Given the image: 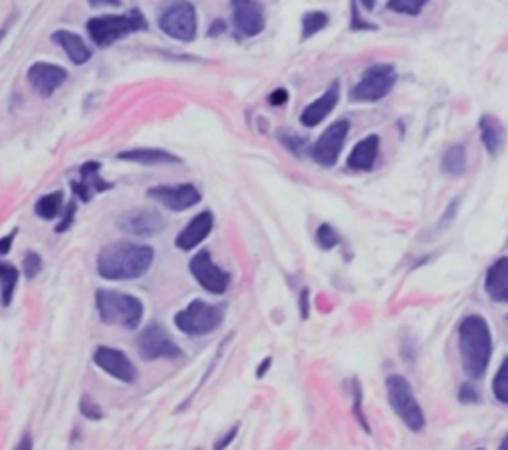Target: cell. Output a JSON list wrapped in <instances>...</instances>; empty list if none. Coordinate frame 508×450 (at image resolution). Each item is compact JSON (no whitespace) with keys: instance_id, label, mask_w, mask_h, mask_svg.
<instances>
[{"instance_id":"e575fe53","label":"cell","mask_w":508,"mask_h":450,"mask_svg":"<svg viewBox=\"0 0 508 450\" xmlns=\"http://www.w3.org/2000/svg\"><path fill=\"white\" fill-rule=\"evenodd\" d=\"M362 399H364L362 387H359L357 381H354V415H356V419L359 421V425H362L367 433H372V431H369V425H367L366 415L362 411Z\"/></svg>"},{"instance_id":"ee69618b","label":"cell","mask_w":508,"mask_h":450,"mask_svg":"<svg viewBox=\"0 0 508 450\" xmlns=\"http://www.w3.org/2000/svg\"><path fill=\"white\" fill-rule=\"evenodd\" d=\"M92 6H120L122 0H90Z\"/></svg>"},{"instance_id":"f35d334b","label":"cell","mask_w":508,"mask_h":450,"mask_svg":"<svg viewBox=\"0 0 508 450\" xmlns=\"http://www.w3.org/2000/svg\"><path fill=\"white\" fill-rule=\"evenodd\" d=\"M269 102H270V105H274V107H280V105H284V103H288V90H284V88L274 90V92L269 95Z\"/></svg>"},{"instance_id":"d6986e66","label":"cell","mask_w":508,"mask_h":450,"mask_svg":"<svg viewBox=\"0 0 508 450\" xmlns=\"http://www.w3.org/2000/svg\"><path fill=\"white\" fill-rule=\"evenodd\" d=\"M340 95H342V88H340V82H334L330 88H327L320 98L314 100L306 110L300 113V123L306 127H316L320 125L327 115L334 112V107L340 102Z\"/></svg>"},{"instance_id":"c3c4849f","label":"cell","mask_w":508,"mask_h":450,"mask_svg":"<svg viewBox=\"0 0 508 450\" xmlns=\"http://www.w3.org/2000/svg\"><path fill=\"white\" fill-rule=\"evenodd\" d=\"M501 450H508V433L504 435V438H503V443H501Z\"/></svg>"},{"instance_id":"d590c367","label":"cell","mask_w":508,"mask_h":450,"mask_svg":"<svg viewBox=\"0 0 508 450\" xmlns=\"http://www.w3.org/2000/svg\"><path fill=\"white\" fill-rule=\"evenodd\" d=\"M280 139H282V145L286 147V149H290L292 153H296V155H300L302 152H304V145H306V142L304 139H300V137H296V135H290V133H280Z\"/></svg>"},{"instance_id":"7a4b0ae2","label":"cell","mask_w":508,"mask_h":450,"mask_svg":"<svg viewBox=\"0 0 508 450\" xmlns=\"http://www.w3.org/2000/svg\"><path fill=\"white\" fill-rule=\"evenodd\" d=\"M459 353L463 371L471 381H481L493 359L491 326L483 316L469 314L459 324Z\"/></svg>"},{"instance_id":"4fadbf2b","label":"cell","mask_w":508,"mask_h":450,"mask_svg":"<svg viewBox=\"0 0 508 450\" xmlns=\"http://www.w3.org/2000/svg\"><path fill=\"white\" fill-rule=\"evenodd\" d=\"M147 197L153 199L159 205L175 210V212H183L190 207H195L200 202V192L195 185L185 183V185H157L147 191Z\"/></svg>"},{"instance_id":"60d3db41","label":"cell","mask_w":508,"mask_h":450,"mask_svg":"<svg viewBox=\"0 0 508 450\" xmlns=\"http://www.w3.org/2000/svg\"><path fill=\"white\" fill-rule=\"evenodd\" d=\"M16 232L18 230H13L10 234H6L3 240H0V252H3V256H6L10 252V246H13V240L16 239Z\"/></svg>"},{"instance_id":"2e32d148","label":"cell","mask_w":508,"mask_h":450,"mask_svg":"<svg viewBox=\"0 0 508 450\" xmlns=\"http://www.w3.org/2000/svg\"><path fill=\"white\" fill-rule=\"evenodd\" d=\"M68 80V72L56 64L48 62H36L28 68V82L42 98H50L54 95L58 88H62Z\"/></svg>"},{"instance_id":"9c48e42d","label":"cell","mask_w":508,"mask_h":450,"mask_svg":"<svg viewBox=\"0 0 508 450\" xmlns=\"http://www.w3.org/2000/svg\"><path fill=\"white\" fill-rule=\"evenodd\" d=\"M135 347L143 361L181 357V347L175 344L161 324H150L143 328L135 339Z\"/></svg>"},{"instance_id":"8d00e7d4","label":"cell","mask_w":508,"mask_h":450,"mask_svg":"<svg viewBox=\"0 0 508 450\" xmlns=\"http://www.w3.org/2000/svg\"><path fill=\"white\" fill-rule=\"evenodd\" d=\"M76 202H70V205L64 209V214H62V220L60 224L56 227V232H66L70 227H72V222H73V214H76Z\"/></svg>"},{"instance_id":"d4e9b609","label":"cell","mask_w":508,"mask_h":450,"mask_svg":"<svg viewBox=\"0 0 508 450\" xmlns=\"http://www.w3.org/2000/svg\"><path fill=\"white\" fill-rule=\"evenodd\" d=\"M441 171L447 177H461L467 171V147L463 143L451 145L443 155Z\"/></svg>"},{"instance_id":"f1b7e54d","label":"cell","mask_w":508,"mask_h":450,"mask_svg":"<svg viewBox=\"0 0 508 450\" xmlns=\"http://www.w3.org/2000/svg\"><path fill=\"white\" fill-rule=\"evenodd\" d=\"M429 0H387V8L391 13L405 15V16H419L423 8L427 6Z\"/></svg>"},{"instance_id":"1f68e13d","label":"cell","mask_w":508,"mask_h":450,"mask_svg":"<svg viewBox=\"0 0 508 450\" xmlns=\"http://www.w3.org/2000/svg\"><path fill=\"white\" fill-rule=\"evenodd\" d=\"M457 399L461 405H479L483 401L481 397V391L476 389V385L467 381V383H463L461 385V389H459V395H457Z\"/></svg>"},{"instance_id":"ffe728a7","label":"cell","mask_w":508,"mask_h":450,"mask_svg":"<svg viewBox=\"0 0 508 450\" xmlns=\"http://www.w3.org/2000/svg\"><path fill=\"white\" fill-rule=\"evenodd\" d=\"M484 292L496 304H508V256L489 266L484 274Z\"/></svg>"},{"instance_id":"d6a6232c","label":"cell","mask_w":508,"mask_h":450,"mask_svg":"<svg viewBox=\"0 0 508 450\" xmlns=\"http://www.w3.org/2000/svg\"><path fill=\"white\" fill-rule=\"evenodd\" d=\"M23 270H24V276L28 278V280H34V278L42 272V259H40V254L36 252H28L24 256V260H23Z\"/></svg>"},{"instance_id":"4dcf8cb0","label":"cell","mask_w":508,"mask_h":450,"mask_svg":"<svg viewBox=\"0 0 508 450\" xmlns=\"http://www.w3.org/2000/svg\"><path fill=\"white\" fill-rule=\"evenodd\" d=\"M340 242H342L340 234H337V230L332 229L330 224H320V227H318V230H316V244L320 246L322 250H332Z\"/></svg>"},{"instance_id":"9a60e30c","label":"cell","mask_w":508,"mask_h":450,"mask_svg":"<svg viewBox=\"0 0 508 450\" xmlns=\"http://www.w3.org/2000/svg\"><path fill=\"white\" fill-rule=\"evenodd\" d=\"M93 363L122 383H135L137 379V367L133 366V361L115 347L102 346L95 349Z\"/></svg>"},{"instance_id":"277c9868","label":"cell","mask_w":508,"mask_h":450,"mask_svg":"<svg viewBox=\"0 0 508 450\" xmlns=\"http://www.w3.org/2000/svg\"><path fill=\"white\" fill-rule=\"evenodd\" d=\"M88 34L98 48H108L122 38L147 30V20L142 10H130L125 15H105L88 20Z\"/></svg>"},{"instance_id":"7bdbcfd3","label":"cell","mask_w":508,"mask_h":450,"mask_svg":"<svg viewBox=\"0 0 508 450\" xmlns=\"http://www.w3.org/2000/svg\"><path fill=\"white\" fill-rule=\"evenodd\" d=\"M220 32H225V23H222V20H215L213 26L209 30V36H219Z\"/></svg>"},{"instance_id":"44dd1931","label":"cell","mask_w":508,"mask_h":450,"mask_svg":"<svg viewBox=\"0 0 508 450\" xmlns=\"http://www.w3.org/2000/svg\"><path fill=\"white\" fill-rule=\"evenodd\" d=\"M381 139L379 135H367L357 142L347 157V169L352 171H372L379 157Z\"/></svg>"},{"instance_id":"ab89813d","label":"cell","mask_w":508,"mask_h":450,"mask_svg":"<svg viewBox=\"0 0 508 450\" xmlns=\"http://www.w3.org/2000/svg\"><path fill=\"white\" fill-rule=\"evenodd\" d=\"M310 314V292H308V288H304V290L300 292V318L306 319Z\"/></svg>"},{"instance_id":"74e56055","label":"cell","mask_w":508,"mask_h":450,"mask_svg":"<svg viewBox=\"0 0 508 450\" xmlns=\"http://www.w3.org/2000/svg\"><path fill=\"white\" fill-rule=\"evenodd\" d=\"M349 28L352 30H377L376 24H369L367 20H362L357 13V5L352 3V20H349Z\"/></svg>"},{"instance_id":"4316f807","label":"cell","mask_w":508,"mask_h":450,"mask_svg":"<svg viewBox=\"0 0 508 450\" xmlns=\"http://www.w3.org/2000/svg\"><path fill=\"white\" fill-rule=\"evenodd\" d=\"M0 282H3V306L8 308L18 286V270L8 262L0 264Z\"/></svg>"},{"instance_id":"ac0fdd59","label":"cell","mask_w":508,"mask_h":450,"mask_svg":"<svg viewBox=\"0 0 508 450\" xmlns=\"http://www.w3.org/2000/svg\"><path fill=\"white\" fill-rule=\"evenodd\" d=\"M100 169H102V163H98V161H88V163H83L78 169L80 181H72V191L76 192L83 202H90L92 197L98 195V192H105V191L113 189L112 183L102 179Z\"/></svg>"},{"instance_id":"7dc6e473","label":"cell","mask_w":508,"mask_h":450,"mask_svg":"<svg viewBox=\"0 0 508 450\" xmlns=\"http://www.w3.org/2000/svg\"><path fill=\"white\" fill-rule=\"evenodd\" d=\"M362 3H364V6H366L367 10H372V8L376 6V0H362Z\"/></svg>"},{"instance_id":"836d02e7","label":"cell","mask_w":508,"mask_h":450,"mask_svg":"<svg viewBox=\"0 0 508 450\" xmlns=\"http://www.w3.org/2000/svg\"><path fill=\"white\" fill-rule=\"evenodd\" d=\"M80 413L86 416V419H90V421H100L102 416H103L100 405L95 403V401H92L88 395H83L82 401H80Z\"/></svg>"},{"instance_id":"8fae6325","label":"cell","mask_w":508,"mask_h":450,"mask_svg":"<svg viewBox=\"0 0 508 450\" xmlns=\"http://www.w3.org/2000/svg\"><path fill=\"white\" fill-rule=\"evenodd\" d=\"M349 135V122L337 120L330 127H326V132L318 137V142L312 145L310 155L318 165L322 167H334L340 159L346 139Z\"/></svg>"},{"instance_id":"ba28073f","label":"cell","mask_w":508,"mask_h":450,"mask_svg":"<svg viewBox=\"0 0 508 450\" xmlns=\"http://www.w3.org/2000/svg\"><path fill=\"white\" fill-rule=\"evenodd\" d=\"M397 83V70L391 64H374L369 66L362 80L352 90V100L362 103H374L384 100Z\"/></svg>"},{"instance_id":"3957f363","label":"cell","mask_w":508,"mask_h":450,"mask_svg":"<svg viewBox=\"0 0 508 450\" xmlns=\"http://www.w3.org/2000/svg\"><path fill=\"white\" fill-rule=\"evenodd\" d=\"M95 308L100 319L108 326H122L125 329H137L143 319V304L140 298L118 290L95 292Z\"/></svg>"},{"instance_id":"f546056e","label":"cell","mask_w":508,"mask_h":450,"mask_svg":"<svg viewBox=\"0 0 508 450\" xmlns=\"http://www.w3.org/2000/svg\"><path fill=\"white\" fill-rule=\"evenodd\" d=\"M493 395L499 403L508 405V357H504L499 371H496V375H494Z\"/></svg>"},{"instance_id":"bcb514c9","label":"cell","mask_w":508,"mask_h":450,"mask_svg":"<svg viewBox=\"0 0 508 450\" xmlns=\"http://www.w3.org/2000/svg\"><path fill=\"white\" fill-rule=\"evenodd\" d=\"M32 446H34V443H32V436H30V435H24V436H23V443L18 445V448H20V450H26V448H32Z\"/></svg>"},{"instance_id":"cb8c5ba5","label":"cell","mask_w":508,"mask_h":450,"mask_svg":"<svg viewBox=\"0 0 508 450\" xmlns=\"http://www.w3.org/2000/svg\"><path fill=\"white\" fill-rule=\"evenodd\" d=\"M479 132H481V142L489 155H496L504 145L506 132L504 125L493 115H483L479 120Z\"/></svg>"},{"instance_id":"5b68a950","label":"cell","mask_w":508,"mask_h":450,"mask_svg":"<svg viewBox=\"0 0 508 450\" xmlns=\"http://www.w3.org/2000/svg\"><path fill=\"white\" fill-rule=\"evenodd\" d=\"M386 389H387V401L394 413L404 421V425L409 428V431L421 433L427 425V419L415 397V393H413L411 383L404 377V375H389L386 379Z\"/></svg>"},{"instance_id":"681fc988","label":"cell","mask_w":508,"mask_h":450,"mask_svg":"<svg viewBox=\"0 0 508 450\" xmlns=\"http://www.w3.org/2000/svg\"><path fill=\"white\" fill-rule=\"evenodd\" d=\"M506 321H508V316H506Z\"/></svg>"},{"instance_id":"5bb4252c","label":"cell","mask_w":508,"mask_h":450,"mask_svg":"<svg viewBox=\"0 0 508 450\" xmlns=\"http://www.w3.org/2000/svg\"><path fill=\"white\" fill-rule=\"evenodd\" d=\"M232 20L242 36H259L267 26L264 6L260 0H230Z\"/></svg>"},{"instance_id":"52a82bcc","label":"cell","mask_w":508,"mask_h":450,"mask_svg":"<svg viewBox=\"0 0 508 450\" xmlns=\"http://www.w3.org/2000/svg\"><path fill=\"white\" fill-rule=\"evenodd\" d=\"M157 24L169 38L179 42H193L197 38V8L189 0H167Z\"/></svg>"},{"instance_id":"e0dca14e","label":"cell","mask_w":508,"mask_h":450,"mask_svg":"<svg viewBox=\"0 0 508 450\" xmlns=\"http://www.w3.org/2000/svg\"><path fill=\"white\" fill-rule=\"evenodd\" d=\"M215 227V217L210 210H203L199 212L197 217L190 219V222L187 227L177 234L175 239V246L179 250H195L200 242H205L209 239V234L213 232Z\"/></svg>"},{"instance_id":"b9f144b4","label":"cell","mask_w":508,"mask_h":450,"mask_svg":"<svg viewBox=\"0 0 508 450\" xmlns=\"http://www.w3.org/2000/svg\"><path fill=\"white\" fill-rule=\"evenodd\" d=\"M237 433H239V425H235V426H232V428H230V431H229V435H227L225 438H220V441H219V443L215 445V448H225V446H229V445L232 443V438H235V436H237Z\"/></svg>"},{"instance_id":"8992f818","label":"cell","mask_w":508,"mask_h":450,"mask_svg":"<svg viewBox=\"0 0 508 450\" xmlns=\"http://www.w3.org/2000/svg\"><path fill=\"white\" fill-rule=\"evenodd\" d=\"M177 329L190 338H203L222 326L225 321V308L217 304H207L203 299H193L185 309L173 318Z\"/></svg>"},{"instance_id":"6da1fadb","label":"cell","mask_w":508,"mask_h":450,"mask_svg":"<svg viewBox=\"0 0 508 450\" xmlns=\"http://www.w3.org/2000/svg\"><path fill=\"white\" fill-rule=\"evenodd\" d=\"M155 252L151 246L135 244L130 240H115L105 244L98 254V274L103 280L123 282L137 280L150 272Z\"/></svg>"},{"instance_id":"30bf717a","label":"cell","mask_w":508,"mask_h":450,"mask_svg":"<svg viewBox=\"0 0 508 450\" xmlns=\"http://www.w3.org/2000/svg\"><path fill=\"white\" fill-rule=\"evenodd\" d=\"M189 272L193 274V278L203 290L215 296L225 294L232 280L227 270H222L219 264H215L213 256H210L209 250H199L193 259H190Z\"/></svg>"},{"instance_id":"83f0119b","label":"cell","mask_w":508,"mask_h":450,"mask_svg":"<svg viewBox=\"0 0 508 450\" xmlns=\"http://www.w3.org/2000/svg\"><path fill=\"white\" fill-rule=\"evenodd\" d=\"M327 23H330V16L322 10H310V13H306L302 16V40H308L318 32H322Z\"/></svg>"},{"instance_id":"7c38bea8","label":"cell","mask_w":508,"mask_h":450,"mask_svg":"<svg viewBox=\"0 0 508 450\" xmlns=\"http://www.w3.org/2000/svg\"><path fill=\"white\" fill-rule=\"evenodd\" d=\"M167 220L163 214L151 207H142L123 212L118 219V229L123 234H133V237H153V234L165 230Z\"/></svg>"},{"instance_id":"484cf974","label":"cell","mask_w":508,"mask_h":450,"mask_svg":"<svg viewBox=\"0 0 508 450\" xmlns=\"http://www.w3.org/2000/svg\"><path fill=\"white\" fill-rule=\"evenodd\" d=\"M62 209H64V192L62 191L48 192V195L40 197L38 202H36V207H34L38 217L44 219V220L56 219L58 214L62 212Z\"/></svg>"},{"instance_id":"7402d4cb","label":"cell","mask_w":508,"mask_h":450,"mask_svg":"<svg viewBox=\"0 0 508 450\" xmlns=\"http://www.w3.org/2000/svg\"><path fill=\"white\" fill-rule=\"evenodd\" d=\"M52 40H54L56 44L68 54L70 62L76 64V66H83V64L92 60V50L88 48L86 42L82 40V36L73 34V32L56 30L54 34H52Z\"/></svg>"},{"instance_id":"f6af8a7d","label":"cell","mask_w":508,"mask_h":450,"mask_svg":"<svg viewBox=\"0 0 508 450\" xmlns=\"http://www.w3.org/2000/svg\"><path fill=\"white\" fill-rule=\"evenodd\" d=\"M270 366H272V359H270V357L262 359V366H260V367H259V371H257V375H259V377H260V379L264 377V373H267V371H269V367H270Z\"/></svg>"},{"instance_id":"603a6c76","label":"cell","mask_w":508,"mask_h":450,"mask_svg":"<svg viewBox=\"0 0 508 450\" xmlns=\"http://www.w3.org/2000/svg\"><path fill=\"white\" fill-rule=\"evenodd\" d=\"M120 161H127V163H140V165H173V163H181V159L177 155L163 152V149H153V147H145V149H130V152H122L118 153Z\"/></svg>"}]
</instances>
